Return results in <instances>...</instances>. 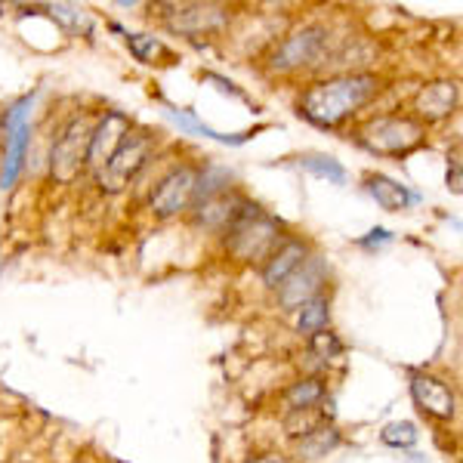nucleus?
I'll return each mask as SVG.
<instances>
[{
	"mask_svg": "<svg viewBox=\"0 0 463 463\" xmlns=\"http://www.w3.org/2000/svg\"><path fill=\"white\" fill-rule=\"evenodd\" d=\"M377 90L380 80L374 74H340V78H327L306 90L300 109L312 124L337 127L346 118H353L358 109L368 106Z\"/></svg>",
	"mask_w": 463,
	"mask_h": 463,
	"instance_id": "1",
	"label": "nucleus"
},
{
	"mask_svg": "<svg viewBox=\"0 0 463 463\" xmlns=\"http://www.w3.org/2000/svg\"><path fill=\"white\" fill-rule=\"evenodd\" d=\"M327 325H331V303H327V297L309 300L300 309V318H297V331L309 334V337L318 331H327Z\"/></svg>",
	"mask_w": 463,
	"mask_h": 463,
	"instance_id": "17",
	"label": "nucleus"
},
{
	"mask_svg": "<svg viewBox=\"0 0 463 463\" xmlns=\"http://www.w3.org/2000/svg\"><path fill=\"white\" fill-rule=\"evenodd\" d=\"M250 463H285V458H279V454H263V458H253Z\"/></svg>",
	"mask_w": 463,
	"mask_h": 463,
	"instance_id": "27",
	"label": "nucleus"
},
{
	"mask_svg": "<svg viewBox=\"0 0 463 463\" xmlns=\"http://www.w3.org/2000/svg\"><path fill=\"white\" fill-rule=\"evenodd\" d=\"M195 183L198 170L195 167H176L158 183V189L152 192V213L158 220H170V216L183 213L195 198Z\"/></svg>",
	"mask_w": 463,
	"mask_h": 463,
	"instance_id": "7",
	"label": "nucleus"
},
{
	"mask_svg": "<svg viewBox=\"0 0 463 463\" xmlns=\"http://www.w3.org/2000/svg\"><path fill=\"white\" fill-rule=\"evenodd\" d=\"M300 164L309 170V174L327 179V183H337V185L346 183V170H343V164L334 161L331 155H303Z\"/></svg>",
	"mask_w": 463,
	"mask_h": 463,
	"instance_id": "19",
	"label": "nucleus"
},
{
	"mask_svg": "<svg viewBox=\"0 0 463 463\" xmlns=\"http://www.w3.org/2000/svg\"><path fill=\"white\" fill-rule=\"evenodd\" d=\"M411 395H414L417 408H420L423 414L436 417V420H451V417L458 414V402H454V392L448 390V383L430 374L411 377Z\"/></svg>",
	"mask_w": 463,
	"mask_h": 463,
	"instance_id": "10",
	"label": "nucleus"
},
{
	"mask_svg": "<svg viewBox=\"0 0 463 463\" xmlns=\"http://www.w3.org/2000/svg\"><path fill=\"white\" fill-rule=\"evenodd\" d=\"M155 148V139L148 133H127L121 146L111 152V158L102 164L99 174V189L102 192H121L130 185V179L146 167L148 155Z\"/></svg>",
	"mask_w": 463,
	"mask_h": 463,
	"instance_id": "4",
	"label": "nucleus"
},
{
	"mask_svg": "<svg viewBox=\"0 0 463 463\" xmlns=\"http://www.w3.org/2000/svg\"><path fill=\"white\" fill-rule=\"evenodd\" d=\"M244 204L241 195H235V192H222V195H213L207 201H198L195 204V222L204 229H222L226 232V226L232 222V216L238 213V207Z\"/></svg>",
	"mask_w": 463,
	"mask_h": 463,
	"instance_id": "14",
	"label": "nucleus"
},
{
	"mask_svg": "<svg viewBox=\"0 0 463 463\" xmlns=\"http://www.w3.org/2000/svg\"><path fill=\"white\" fill-rule=\"evenodd\" d=\"M130 133V121L121 115V111H109L99 124L93 127V137H90V155H87V164L93 170H99L102 164L111 158L121 139Z\"/></svg>",
	"mask_w": 463,
	"mask_h": 463,
	"instance_id": "11",
	"label": "nucleus"
},
{
	"mask_svg": "<svg viewBox=\"0 0 463 463\" xmlns=\"http://www.w3.org/2000/svg\"><path fill=\"white\" fill-rule=\"evenodd\" d=\"M337 445H340L337 427H331V423H318L316 430H309L306 436H300V442H297V454H300L303 460H321V458H327Z\"/></svg>",
	"mask_w": 463,
	"mask_h": 463,
	"instance_id": "15",
	"label": "nucleus"
},
{
	"mask_svg": "<svg viewBox=\"0 0 463 463\" xmlns=\"http://www.w3.org/2000/svg\"><path fill=\"white\" fill-rule=\"evenodd\" d=\"M423 139V127L411 118H374L362 127L358 143L377 155H405Z\"/></svg>",
	"mask_w": 463,
	"mask_h": 463,
	"instance_id": "5",
	"label": "nucleus"
},
{
	"mask_svg": "<svg viewBox=\"0 0 463 463\" xmlns=\"http://www.w3.org/2000/svg\"><path fill=\"white\" fill-rule=\"evenodd\" d=\"M309 257V248H306L303 241H297V238H290V241L279 244L272 253H269L266 266H263V281L269 288H279L281 281L288 279L290 272H294L297 266L303 263V260Z\"/></svg>",
	"mask_w": 463,
	"mask_h": 463,
	"instance_id": "13",
	"label": "nucleus"
},
{
	"mask_svg": "<svg viewBox=\"0 0 463 463\" xmlns=\"http://www.w3.org/2000/svg\"><path fill=\"white\" fill-rule=\"evenodd\" d=\"M4 146H6V127L0 124V158H4Z\"/></svg>",
	"mask_w": 463,
	"mask_h": 463,
	"instance_id": "28",
	"label": "nucleus"
},
{
	"mask_svg": "<svg viewBox=\"0 0 463 463\" xmlns=\"http://www.w3.org/2000/svg\"><path fill=\"white\" fill-rule=\"evenodd\" d=\"M417 436H420V432H417V427L411 420H395L383 430V442L390 448H411L417 442Z\"/></svg>",
	"mask_w": 463,
	"mask_h": 463,
	"instance_id": "23",
	"label": "nucleus"
},
{
	"mask_svg": "<svg viewBox=\"0 0 463 463\" xmlns=\"http://www.w3.org/2000/svg\"><path fill=\"white\" fill-rule=\"evenodd\" d=\"M368 192L371 198L377 201L383 211H405V207L414 201V195L405 189L402 183H395V179L377 174V176H368Z\"/></svg>",
	"mask_w": 463,
	"mask_h": 463,
	"instance_id": "16",
	"label": "nucleus"
},
{
	"mask_svg": "<svg viewBox=\"0 0 463 463\" xmlns=\"http://www.w3.org/2000/svg\"><path fill=\"white\" fill-rule=\"evenodd\" d=\"M327 281V263L321 257H306L294 272L279 285V306L288 312L303 309L309 300L321 297V285Z\"/></svg>",
	"mask_w": 463,
	"mask_h": 463,
	"instance_id": "6",
	"label": "nucleus"
},
{
	"mask_svg": "<svg viewBox=\"0 0 463 463\" xmlns=\"http://www.w3.org/2000/svg\"><path fill=\"white\" fill-rule=\"evenodd\" d=\"M458 96H460V90L454 80H436V84H427L417 93L414 106L420 111V118H427V121H445V118L454 115V109H458Z\"/></svg>",
	"mask_w": 463,
	"mask_h": 463,
	"instance_id": "12",
	"label": "nucleus"
},
{
	"mask_svg": "<svg viewBox=\"0 0 463 463\" xmlns=\"http://www.w3.org/2000/svg\"><path fill=\"white\" fill-rule=\"evenodd\" d=\"M127 47L130 53L139 59V62H155L158 56H167L161 41H155L152 34H127Z\"/></svg>",
	"mask_w": 463,
	"mask_h": 463,
	"instance_id": "22",
	"label": "nucleus"
},
{
	"mask_svg": "<svg viewBox=\"0 0 463 463\" xmlns=\"http://www.w3.org/2000/svg\"><path fill=\"white\" fill-rule=\"evenodd\" d=\"M279 238L281 222L263 213L257 204H250L248 198H244V204L238 207V213L232 216V222L226 226V248L232 257L244 260V263L269 260V253L279 248Z\"/></svg>",
	"mask_w": 463,
	"mask_h": 463,
	"instance_id": "2",
	"label": "nucleus"
},
{
	"mask_svg": "<svg viewBox=\"0 0 463 463\" xmlns=\"http://www.w3.org/2000/svg\"><path fill=\"white\" fill-rule=\"evenodd\" d=\"M448 189H451L454 195H460V152H454L451 158H448Z\"/></svg>",
	"mask_w": 463,
	"mask_h": 463,
	"instance_id": "25",
	"label": "nucleus"
},
{
	"mask_svg": "<svg viewBox=\"0 0 463 463\" xmlns=\"http://www.w3.org/2000/svg\"><path fill=\"white\" fill-rule=\"evenodd\" d=\"M90 137H93V121L90 118H71L56 137L53 148H50V176L56 183H71L80 170L87 167L90 155Z\"/></svg>",
	"mask_w": 463,
	"mask_h": 463,
	"instance_id": "3",
	"label": "nucleus"
},
{
	"mask_svg": "<svg viewBox=\"0 0 463 463\" xmlns=\"http://www.w3.org/2000/svg\"><path fill=\"white\" fill-rule=\"evenodd\" d=\"M309 349L316 355H321V358H334V355L343 353V343L337 340V334L318 331V334H312V337H309Z\"/></svg>",
	"mask_w": 463,
	"mask_h": 463,
	"instance_id": "24",
	"label": "nucleus"
},
{
	"mask_svg": "<svg viewBox=\"0 0 463 463\" xmlns=\"http://www.w3.org/2000/svg\"><path fill=\"white\" fill-rule=\"evenodd\" d=\"M327 41V32L321 25H309L303 32L290 34L285 43L269 59V69L272 71H294V69H303V65H312L321 53Z\"/></svg>",
	"mask_w": 463,
	"mask_h": 463,
	"instance_id": "9",
	"label": "nucleus"
},
{
	"mask_svg": "<svg viewBox=\"0 0 463 463\" xmlns=\"http://www.w3.org/2000/svg\"><path fill=\"white\" fill-rule=\"evenodd\" d=\"M325 399V383L321 380H300V383H294L288 390V405L290 411H309L316 408L318 402Z\"/></svg>",
	"mask_w": 463,
	"mask_h": 463,
	"instance_id": "18",
	"label": "nucleus"
},
{
	"mask_svg": "<svg viewBox=\"0 0 463 463\" xmlns=\"http://www.w3.org/2000/svg\"><path fill=\"white\" fill-rule=\"evenodd\" d=\"M167 28L174 34L185 37H201L222 32L229 25V13L216 4H183V6H167Z\"/></svg>",
	"mask_w": 463,
	"mask_h": 463,
	"instance_id": "8",
	"label": "nucleus"
},
{
	"mask_svg": "<svg viewBox=\"0 0 463 463\" xmlns=\"http://www.w3.org/2000/svg\"><path fill=\"white\" fill-rule=\"evenodd\" d=\"M50 13H53V19L65 28V32H71V34H80V32L87 34L90 32V16L84 10H78V6L56 4V6H50Z\"/></svg>",
	"mask_w": 463,
	"mask_h": 463,
	"instance_id": "21",
	"label": "nucleus"
},
{
	"mask_svg": "<svg viewBox=\"0 0 463 463\" xmlns=\"http://www.w3.org/2000/svg\"><path fill=\"white\" fill-rule=\"evenodd\" d=\"M167 115H170V121H176L179 127H183V130L198 133V137H211V139H220V143H232V146H235V143H244V137H222V133H216V130H211V127H204L195 115H192V111H176V109H170Z\"/></svg>",
	"mask_w": 463,
	"mask_h": 463,
	"instance_id": "20",
	"label": "nucleus"
},
{
	"mask_svg": "<svg viewBox=\"0 0 463 463\" xmlns=\"http://www.w3.org/2000/svg\"><path fill=\"white\" fill-rule=\"evenodd\" d=\"M383 241H390V232H386V229H374V232H371V238H364V248H371V244H383Z\"/></svg>",
	"mask_w": 463,
	"mask_h": 463,
	"instance_id": "26",
	"label": "nucleus"
}]
</instances>
